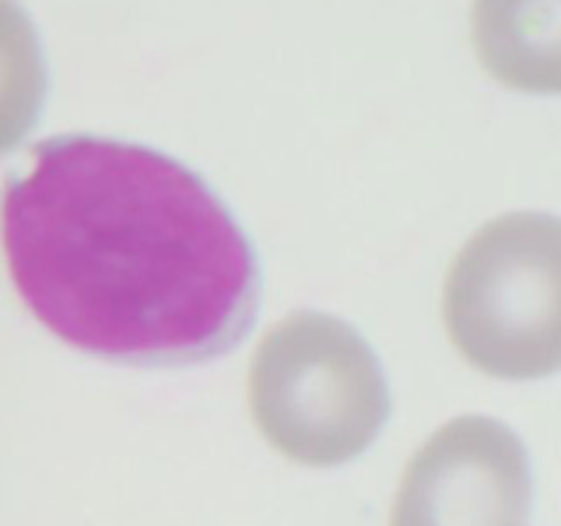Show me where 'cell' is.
<instances>
[{
	"mask_svg": "<svg viewBox=\"0 0 561 526\" xmlns=\"http://www.w3.org/2000/svg\"><path fill=\"white\" fill-rule=\"evenodd\" d=\"M529 512L524 442L503 421L462 415L415 450L389 526H529Z\"/></svg>",
	"mask_w": 561,
	"mask_h": 526,
	"instance_id": "277c9868",
	"label": "cell"
},
{
	"mask_svg": "<svg viewBox=\"0 0 561 526\" xmlns=\"http://www.w3.org/2000/svg\"><path fill=\"white\" fill-rule=\"evenodd\" d=\"M249 410L280 456L336 468L380 436L392 398L380 359L351 324L301 310L275 324L254 351Z\"/></svg>",
	"mask_w": 561,
	"mask_h": 526,
	"instance_id": "7a4b0ae2",
	"label": "cell"
},
{
	"mask_svg": "<svg viewBox=\"0 0 561 526\" xmlns=\"http://www.w3.org/2000/svg\"><path fill=\"white\" fill-rule=\"evenodd\" d=\"M454 348L500 380L561 371V217L515 210L456 254L442 298Z\"/></svg>",
	"mask_w": 561,
	"mask_h": 526,
	"instance_id": "3957f363",
	"label": "cell"
},
{
	"mask_svg": "<svg viewBox=\"0 0 561 526\" xmlns=\"http://www.w3.org/2000/svg\"><path fill=\"white\" fill-rule=\"evenodd\" d=\"M471 42L500 85L561 94V0H473Z\"/></svg>",
	"mask_w": 561,
	"mask_h": 526,
	"instance_id": "5b68a950",
	"label": "cell"
},
{
	"mask_svg": "<svg viewBox=\"0 0 561 526\" xmlns=\"http://www.w3.org/2000/svg\"><path fill=\"white\" fill-rule=\"evenodd\" d=\"M3 254L18 298L56 340L117 366L208 363L261 313V263L226 202L131 140H38L3 187Z\"/></svg>",
	"mask_w": 561,
	"mask_h": 526,
	"instance_id": "6da1fadb",
	"label": "cell"
}]
</instances>
